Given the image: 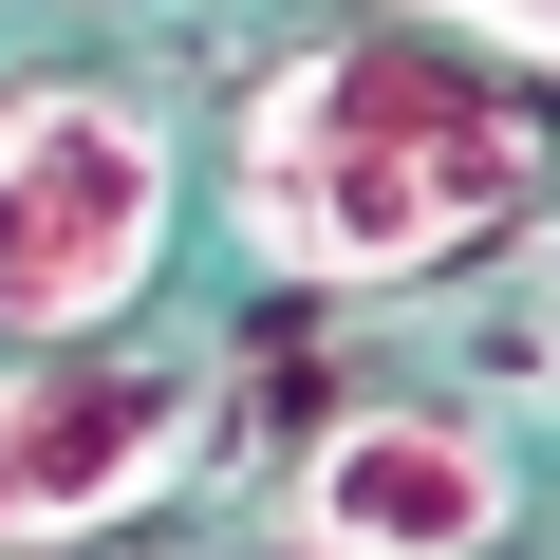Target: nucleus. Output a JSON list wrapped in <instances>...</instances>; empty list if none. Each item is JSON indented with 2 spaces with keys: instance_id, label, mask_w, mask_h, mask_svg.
I'll use <instances>...</instances> for the list:
<instances>
[{
  "instance_id": "obj_1",
  "label": "nucleus",
  "mask_w": 560,
  "mask_h": 560,
  "mask_svg": "<svg viewBox=\"0 0 560 560\" xmlns=\"http://www.w3.org/2000/svg\"><path fill=\"white\" fill-rule=\"evenodd\" d=\"M541 206V131L523 75L448 20H355L300 38L243 131H224V224L261 280H318V300H374V280H430L467 243H504Z\"/></svg>"
},
{
  "instance_id": "obj_2",
  "label": "nucleus",
  "mask_w": 560,
  "mask_h": 560,
  "mask_svg": "<svg viewBox=\"0 0 560 560\" xmlns=\"http://www.w3.org/2000/svg\"><path fill=\"white\" fill-rule=\"evenodd\" d=\"M187 224V150L113 75H20L0 94V355L113 337Z\"/></svg>"
},
{
  "instance_id": "obj_3",
  "label": "nucleus",
  "mask_w": 560,
  "mask_h": 560,
  "mask_svg": "<svg viewBox=\"0 0 560 560\" xmlns=\"http://www.w3.org/2000/svg\"><path fill=\"white\" fill-rule=\"evenodd\" d=\"M187 448H206V355H150L131 318L0 355V541H94Z\"/></svg>"
},
{
  "instance_id": "obj_4",
  "label": "nucleus",
  "mask_w": 560,
  "mask_h": 560,
  "mask_svg": "<svg viewBox=\"0 0 560 560\" xmlns=\"http://www.w3.org/2000/svg\"><path fill=\"white\" fill-rule=\"evenodd\" d=\"M504 448L467 411H337L300 467V541L318 560H486L504 541Z\"/></svg>"
},
{
  "instance_id": "obj_5",
  "label": "nucleus",
  "mask_w": 560,
  "mask_h": 560,
  "mask_svg": "<svg viewBox=\"0 0 560 560\" xmlns=\"http://www.w3.org/2000/svg\"><path fill=\"white\" fill-rule=\"evenodd\" d=\"M411 20H448V38H486V57H523V75H560V0H411Z\"/></svg>"
}]
</instances>
